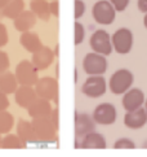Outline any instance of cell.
<instances>
[{"label": "cell", "instance_id": "cell-1", "mask_svg": "<svg viewBox=\"0 0 147 157\" xmlns=\"http://www.w3.org/2000/svg\"><path fill=\"white\" fill-rule=\"evenodd\" d=\"M34 135L36 144H50L57 142V128L52 123L49 117L32 118Z\"/></svg>", "mask_w": 147, "mask_h": 157}, {"label": "cell", "instance_id": "cell-2", "mask_svg": "<svg viewBox=\"0 0 147 157\" xmlns=\"http://www.w3.org/2000/svg\"><path fill=\"white\" fill-rule=\"evenodd\" d=\"M36 66L32 64V61L23 60L16 66V78L18 81V85L23 86H35L39 79Z\"/></svg>", "mask_w": 147, "mask_h": 157}, {"label": "cell", "instance_id": "cell-3", "mask_svg": "<svg viewBox=\"0 0 147 157\" xmlns=\"http://www.w3.org/2000/svg\"><path fill=\"white\" fill-rule=\"evenodd\" d=\"M35 87V91L38 94V98L54 101L57 104L58 101V83L56 78L52 77H43L38 79Z\"/></svg>", "mask_w": 147, "mask_h": 157}, {"label": "cell", "instance_id": "cell-4", "mask_svg": "<svg viewBox=\"0 0 147 157\" xmlns=\"http://www.w3.org/2000/svg\"><path fill=\"white\" fill-rule=\"evenodd\" d=\"M83 69L88 75H102L107 70V60L105 55L97 52L88 53L83 60Z\"/></svg>", "mask_w": 147, "mask_h": 157}, {"label": "cell", "instance_id": "cell-5", "mask_svg": "<svg viewBox=\"0 0 147 157\" xmlns=\"http://www.w3.org/2000/svg\"><path fill=\"white\" fill-rule=\"evenodd\" d=\"M134 77L129 70L120 69L115 71L110 78V90L112 94L120 95L128 91V88L132 86Z\"/></svg>", "mask_w": 147, "mask_h": 157}, {"label": "cell", "instance_id": "cell-6", "mask_svg": "<svg viewBox=\"0 0 147 157\" xmlns=\"http://www.w3.org/2000/svg\"><path fill=\"white\" fill-rule=\"evenodd\" d=\"M115 8L107 0H99L93 5L92 14L95 22L101 25H110L115 20Z\"/></svg>", "mask_w": 147, "mask_h": 157}, {"label": "cell", "instance_id": "cell-7", "mask_svg": "<svg viewBox=\"0 0 147 157\" xmlns=\"http://www.w3.org/2000/svg\"><path fill=\"white\" fill-rule=\"evenodd\" d=\"M111 42L117 53L120 55L129 53L133 46V34L129 29L123 27V29H119L116 33H114Z\"/></svg>", "mask_w": 147, "mask_h": 157}, {"label": "cell", "instance_id": "cell-8", "mask_svg": "<svg viewBox=\"0 0 147 157\" xmlns=\"http://www.w3.org/2000/svg\"><path fill=\"white\" fill-rule=\"evenodd\" d=\"M90 47L94 52L109 56L112 52V42L109 33L105 30H97L90 36Z\"/></svg>", "mask_w": 147, "mask_h": 157}, {"label": "cell", "instance_id": "cell-9", "mask_svg": "<svg viewBox=\"0 0 147 157\" xmlns=\"http://www.w3.org/2000/svg\"><path fill=\"white\" fill-rule=\"evenodd\" d=\"M81 92L88 98H99L106 92V81L102 75H90L84 82Z\"/></svg>", "mask_w": 147, "mask_h": 157}, {"label": "cell", "instance_id": "cell-10", "mask_svg": "<svg viewBox=\"0 0 147 157\" xmlns=\"http://www.w3.org/2000/svg\"><path fill=\"white\" fill-rule=\"evenodd\" d=\"M93 120L98 125H112L116 121V109L112 104H99L93 112Z\"/></svg>", "mask_w": 147, "mask_h": 157}, {"label": "cell", "instance_id": "cell-11", "mask_svg": "<svg viewBox=\"0 0 147 157\" xmlns=\"http://www.w3.org/2000/svg\"><path fill=\"white\" fill-rule=\"evenodd\" d=\"M38 99V94L34 86H23L20 85V87L14 92V100L18 106L23 109H29L30 105Z\"/></svg>", "mask_w": 147, "mask_h": 157}, {"label": "cell", "instance_id": "cell-12", "mask_svg": "<svg viewBox=\"0 0 147 157\" xmlns=\"http://www.w3.org/2000/svg\"><path fill=\"white\" fill-rule=\"evenodd\" d=\"M54 57H56V55H54V52L52 51V49H50L49 47L41 46L38 51H35L32 53L31 61H32V64L36 66L38 70H44V69L49 68V66L53 64Z\"/></svg>", "mask_w": 147, "mask_h": 157}, {"label": "cell", "instance_id": "cell-13", "mask_svg": "<svg viewBox=\"0 0 147 157\" xmlns=\"http://www.w3.org/2000/svg\"><path fill=\"white\" fill-rule=\"evenodd\" d=\"M95 121L93 120V116H89L87 113H79L75 117V134L76 139H83L87 134L94 131Z\"/></svg>", "mask_w": 147, "mask_h": 157}, {"label": "cell", "instance_id": "cell-14", "mask_svg": "<svg viewBox=\"0 0 147 157\" xmlns=\"http://www.w3.org/2000/svg\"><path fill=\"white\" fill-rule=\"evenodd\" d=\"M147 122V113L146 109L138 108L132 112H127L124 116V125L127 127L132 128V130H137L146 125Z\"/></svg>", "mask_w": 147, "mask_h": 157}, {"label": "cell", "instance_id": "cell-15", "mask_svg": "<svg viewBox=\"0 0 147 157\" xmlns=\"http://www.w3.org/2000/svg\"><path fill=\"white\" fill-rule=\"evenodd\" d=\"M121 103H123L124 109L127 112L135 110V109L141 108L142 104L145 103V95L139 88H133L131 91L125 92Z\"/></svg>", "mask_w": 147, "mask_h": 157}, {"label": "cell", "instance_id": "cell-16", "mask_svg": "<svg viewBox=\"0 0 147 157\" xmlns=\"http://www.w3.org/2000/svg\"><path fill=\"white\" fill-rule=\"evenodd\" d=\"M52 105H50L49 100H45V99H40L38 98L35 101H34L30 108L27 109L29 114L31 118H40V117H49L50 113H52Z\"/></svg>", "mask_w": 147, "mask_h": 157}, {"label": "cell", "instance_id": "cell-17", "mask_svg": "<svg viewBox=\"0 0 147 157\" xmlns=\"http://www.w3.org/2000/svg\"><path fill=\"white\" fill-rule=\"evenodd\" d=\"M36 18L38 17L34 14L32 10H23L20 16H17V17L13 20L16 30L21 31V33L31 30L34 27V25L36 24Z\"/></svg>", "mask_w": 147, "mask_h": 157}, {"label": "cell", "instance_id": "cell-18", "mask_svg": "<svg viewBox=\"0 0 147 157\" xmlns=\"http://www.w3.org/2000/svg\"><path fill=\"white\" fill-rule=\"evenodd\" d=\"M80 147L83 149H105L106 148V140L99 132L92 131L87 134L81 139Z\"/></svg>", "mask_w": 147, "mask_h": 157}, {"label": "cell", "instance_id": "cell-19", "mask_svg": "<svg viewBox=\"0 0 147 157\" xmlns=\"http://www.w3.org/2000/svg\"><path fill=\"white\" fill-rule=\"evenodd\" d=\"M20 42H21V46L23 47L27 52H31V53L38 51V49L43 46V43L40 40V36H39L36 33H32L30 30L22 33V35L20 38Z\"/></svg>", "mask_w": 147, "mask_h": 157}, {"label": "cell", "instance_id": "cell-20", "mask_svg": "<svg viewBox=\"0 0 147 157\" xmlns=\"http://www.w3.org/2000/svg\"><path fill=\"white\" fill-rule=\"evenodd\" d=\"M17 88H18V81H17L14 73H10L8 70L0 73V90L3 92L10 95L14 94Z\"/></svg>", "mask_w": 147, "mask_h": 157}, {"label": "cell", "instance_id": "cell-21", "mask_svg": "<svg viewBox=\"0 0 147 157\" xmlns=\"http://www.w3.org/2000/svg\"><path fill=\"white\" fill-rule=\"evenodd\" d=\"M17 135H18L25 143H35V135H34L32 122L21 118L17 123Z\"/></svg>", "mask_w": 147, "mask_h": 157}, {"label": "cell", "instance_id": "cell-22", "mask_svg": "<svg viewBox=\"0 0 147 157\" xmlns=\"http://www.w3.org/2000/svg\"><path fill=\"white\" fill-rule=\"evenodd\" d=\"M30 8L34 14L43 21H49L50 16H52L49 10V3L47 0H31Z\"/></svg>", "mask_w": 147, "mask_h": 157}, {"label": "cell", "instance_id": "cell-23", "mask_svg": "<svg viewBox=\"0 0 147 157\" xmlns=\"http://www.w3.org/2000/svg\"><path fill=\"white\" fill-rule=\"evenodd\" d=\"M25 10V2L23 0H10V2L2 9L4 17L9 20H14L17 16H20Z\"/></svg>", "mask_w": 147, "mask_h": 157}, {"label": "cell", "instance_id": "cell-24", "mask_svg": "<svg viewBox=\"0 0 147 157\" xmlns=\"http://www.w3.org/2000/svg\"><path fill=\"white\" fill-rule=\"evenodd\" d=\"M26 144L27 143H25L18 135H13V134L8 132V135H5L2 139L0 147L4 149H23L26 148Z\"/></svg>", "mask_w": 147, "mask_h": 157}, {"label": "cell", "instance_id": "cell-25", "mask_svg": "<svg viewBox=\"0 0 147 157\" xmlns=\"http://www.w3.org/2000/svg\"><path fill=\"white\" fill-rule=\"evenodd\" d=\"M14 126V117L8 110H0V134H8Z\"/></svg>", "mask_w": 147, "mask_h": 157}, {"label": "cell", "instance_id": "cell-26", "mask_svg": "<svg viewBox=\"0 0 147 157\" xmlns=\"http://www.w3.org/2000/svg\"><path fill=\"white\" fill-rule=\"evenodd\" d=\"M114 148L115 149H134L135 144L132 142L131 139L121 138V139H119V140H116V142H115Z\"/></svg>", "mask_w": 147, "mask_h": 157}, {"label": "cell", "instance_id": "cell-27", "mask_svg": "<svg viewBox=\"0 0 147 157\" xmlns=\"http://www.w3.org/2000/svg\"><path fill=\"white\" fill-rule=\"evenodd\" d=\"M84 35H85V30L84 26L80 22H75V44H80L84 40Z\"/></svg>", "mask_w": 147, "mask_h": 157}, {"label": "cell", "instance_id": "cell-28", "mask_svg": "<svg viewBox=\"0 0 147 157\" xmlns=\"http://www.w3.org/2000/svg\"><path fill=\"white\" fill-rule=\"evenodd\" d=\"M10 66V60L9 56L4 51H0V73H4L9 69Z\"/></svg>", "mask_w": 147, "mask_h": 157}, {"label": "cell", "instance_id": "cell-29", "mask_svg": "<svg viewBox=\"0 0 147 157\" xmlns=\"http://www.w3.org/2000/svg\"><path fill=\"white\" fill-rule=\"evenodd\" d=\"M8 30H7V27H5L4 24H0V48L4 47L5 44L8 43Z\"/></svg>", "mask_w": 147, "mask_h": 157}, {"label": "cell", "instance_id": "cell-30", "mask_svg": "<svg viewBox=\"0 0 147 157\" xmlns=\"http://www.w3.org/2000/svg\"><path fill=\"white\" fill-rule=\"evenodd\" d=\"M85 12V4L81 0H75V18H80Z\"/></svg>", "mask_w": 147, "mask_h": 157}, {"label": "cell", "instance_id": "cell-31", "mask_svg": "<svg viewBox=\"0 0 147 157\" xmlns=\"http://www.w3.org/2000/svg\"><path fill=\"white\" fill-rule=\"evenodd\" d=\"M110 3L114 5L115 10H117V12H123V10L128 7L129 0H110Z\"/></svg>", "mask_w": 147, "mask_h": 157}, {"label": "cell", "instance_id": "cell-32", "mask_svg": "<svg viewBox=\"0 0 147 157\" xmlns=\"http://www.w3.org/2000/svg\"><path fill=\"white\" fill-rule=\"evenodd\" d=\"M9 99L8 95L0 90V110H7L9 108Z\"/></svg>", "mask_w": 147, "mask_h": 157}, {"label": "cell", "instance_id": "cell-33", "mask_svg": "<svg viewBox=\"0 0 147 157\" xmlns=\"http://www.w3.org/2000/svg\"><path fill=\"white\" fill-rule=\"evenodd\" d=\"M59 113H58V108L56 106V108H53V110H52V113H50V116H49V118H50V121H52V123L56 126V128H59Z\"/></svg>", "mask_w": 147, "mask_h": 157}, {"label": "cell", "instance_id": "cell-34", "mask_svg": "<svg viewBox=\"0 0 147 157\" xmlns=\"http://www.w3.org/2000/svg\"><path fill=\"white\" fill-rule=\"evenodd\" d=\"M49 10H50V14L52 16L58 17L59 16V2L58 0H53V2L49 3Z\"/></svg>", "mask_w": 147, "mask_h": 157}, {"label": "cell", "instance_id": "cell-35", "mask_svg": "<svg viewBox=\"0 0 147 157\" xmlns=\"http://www.w3.org/2000/svg\"><path fill=\"white\" fill-rule=\"evenodd\" d=\"M137 7L141 12L147 13V0H138L137 2Z\"/></svg>", "mask_w": 147, "mask_h": 157}, {"label": "cell", "instance_id": "cell-36", "mask_svg": "<svg viewBox=\"0 0 147 157\" xmlns=\"http://www.w3.org/2000/svg\"><path fill=\"white\" fill-rule=\"evenodd\" d=\"M9 2H10V0H0V9H3Z\"/></svg>", "mask_w": 147, "mask_h": 157}, {"label": "cell", "instance_id": "cell-37", "mask_svg": "<svg viewBox=\"0 0 147 157\" xmlns=\"http://www.w3.org/2000/svg\"><path fill=\"white\" fill-rule=\"evenodd\" d=\"M143 25H145V27L147 29V13L145 14V18H143Z\"/></svg>", "mask_w": 147, "mask_h": 157}, {"label": "cell", "instance_id": "cell-38", "mask_svg": "<svg viewBox=\"0 0 147 157\" xmlns=\"http://www.w3.org/2000/svg\"><path fill=\"white\" fill-rule=\"evenodd\" d=\"M143 148H147V140H146L145 144H143Z\"/></svg>", "mask_w": 147, "mask_h": 157}, {"label": "cell", "instance_id": "cell-39", "mask_svg": "<svg viewBox=\"0 0 147 157\" xmlns=\"http://www.w3.org/2000/svg\"><path fill=\"white\" fill-rule=\"evenodd\" d=\"M145 105H146V108H145V109H146V113H147V100H146V103H145Z\"/></svg>", "mask_w": 147, "mask_h": 157}, {"label": "cell", "instance_id": "cell-40", "mask_svg": "<svg viewBox=\"0 0 147 157\" xmlns=\"http://www.w3.org/2000/svg\"><path fill=\"white\" fill-rule=\"evenodd\" d=\"M0 143H2V138H0Z\"/></svg>", "mask_w": 147, "mask_h": 157}]
</instances>
